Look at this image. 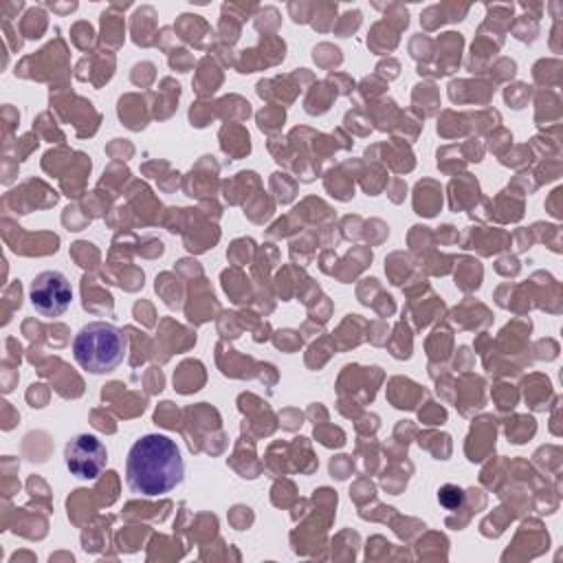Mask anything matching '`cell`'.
I'll list each match as a JSON object with an SVG mask.
<instances>
[{
  "mask_svg": "<svg viewBox=\"0 0 563 563\" xmlns=\"http://www.w3.org/2000/svg\"><path fill=\"white\" fill-rule=\"evenodd\" d=\"M185 477L178 444L163 433L141 435L125 457V484L132 493L158 497L176 488Z\"/></svg>",
  "mask_w": 563,
  "mask_h": 563,
  "instance_id": "obj_1",
  "label": "cell"
},
{
  "mask_svg": "<svg viewBox=\"0 0 563 563\" xmlns=\"http://www.w3.org/2000/svg\"><path fill=\"white\" fill-rule=\"evenodd\" d=\"M128 352L125 334L106 321L86 323L73 339V356L77 365L90 374H108L117 369Z\"/></svg>",
  "mask_w": 563,
  "mask_h": 563,
  "instance_id": "obj_2",
  "label": "cell"
},
{
  "mask_svg": "<svg viewBox=\"0 0 563 563\" xmlns=\"http://www.w3.org/2000/svg\"><path fill=\"white\" fill-rule=\"evenodd\" d=\"M29 299L37 314L53 319L68 310L73 299V288L64 273L42 271L33 277L29 286Z\"/></svg>",
  "mask_w": 563,
  "mask_h": 563,
  "instance_id": "obj_3",
  "label": "cell"
},
{
  "mask_svg": "<svg viewBox=\"0 0 563 563\" xmlns=\"http://www.w3.org/2000/svg\"><path fill=\"white\" fill-rule=\"evenodd\" d=\"M64 462L70 475H75L77 479H95L106 468L108 451L97 435L79 433L66 442Z\"/></svg>",
  "mask_w": 563,
  "mask_h": 563,
  "instance_id": "obj_4",
  "label": "cell"
},
{
  "mask_svg": "<svg viewBox=\"0 0 563 563\" xmlns=\"http://www.w3.org/2000/svg\"><path fill=\"white\" fill-rule=\"evenodd\" d=\"M462 490L457 488V486H451V484H446V486H442V490H440V495H438V499H440V504L444 506V508H449V510H453L455 506H460L462 504Z\"/></svg>",
  "mask_w": 563,
  "mask_h": 563,
  "instance_id": "obj_5",
  "label": "cell"
}]
</instances>
